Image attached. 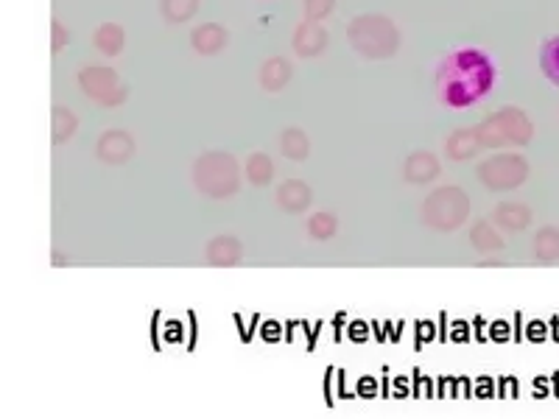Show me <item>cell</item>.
Listing matches in <instances>:
<instances>
[{
    "label": "cell",
    "mask_w": 559,
    "mask_h": 419,
    "mask_svg": "<svg viewBox=\"0 0 559 419\" xmlns=\"http://www.w3.org/2000/svg\"><path fill=\"white\" fill-rule=\"evenodd\" d=\"M498 79L495 62L481 48H456L439 59L434 84L442 107L467 109L484 101Z\"/></svg>",
    "instance_id": "cell-1"
},
{
    "label": "cell",
    "mask_w": 559,
    "mask_h": 419,
    "mask_svg": "<svg viewBox=\"0 0 559 419\" xmlns=\"http://www.w3.org/2000/svg\"><path fill=\"white\" fill-rule=\"evenodd\" d=\"M400 28L392 17L378 12H367L347 23V42L355 54L369 62H386L400 51Z\"/></svg>",
    "instance_id": "cell-2"
},
{
    "label": "cell",
    "mask_w": 559,
    "mask_h": 419,
    "mask_svg": "<svg viewBox=\"0 0 559 419\" xmlns=\"http://www.w3.org/2000/svg\"><path fill=\"white\" fill-rule=\"evenodd\" d=\"M193 188L207 199H232L241 190V165L227 151H205L193 163Z\"/></svg>",
    "instance_id": "cell-3"
},
{
    "label": "cell",
    "mask_w": 559,
    "mask_h": 419,
    "mask_svg": "<svg viewBox=\"0 0 559 419\" xmlns=\"http://www.w3.org/2000/svg\"><path fill=\"white\" fill-rule=\"evenodd\" d=\"M481 149H504V146H529L534 137L532 118L520 107H501L476 126Z\"/></svg>",
    "instance_id": "cell-4"
},
{
    "label": "cell",
    "mask_w": 559,
    "mask_h": 419,
    "mask_svg": "<svg viewBox=\"0 0 559 419\" xmlns=\"http://www.w3.org/2000/svg\"><path fill=\"white\" fill-rule=\"evenodd\" d=\"M470 196L456 185L437 188L420 207V216L428 230L456 232L470 218Z\"/></svg>",
    "instance_id": "cell-5"
},
{
    "label": "cell",
    "mask_w": 559,
    "mask_h": 419,
    "mask_svg": "<svg viewBox=\"0 0 559 419\" xmlns=\"http://www.w3.org/2000/svg\"><path fill=\"white\" fill-rule=\"evenodd\" d=\"M76 79H79L82 93L90 101H96L98 107L115 109L126 104V98H129V87L121 79V73L107 68V65H87V68L79 70Z\"/></svg>",
    "instance_id": "cell-6"
},
{
    "label": "cell",
    "mask_w": 559,
    "mask_h": 419,
    "mask_svg": "<svg viewBox=\"0 0 559 419\" xmlns=\"http://www.w3.org/2000/svg\"><path fill=\"white\" fill-rule=\"evenodd\" d=\"M478 179L487 190H515L529 179V163L520 154H492L478 165Z\"/></svg>",
    "instance_id": "cell-7"
},
{
    "label": "cell",
    "mask_w": 559,
    "mask_h": 419,
    "mask_svg": "<svg viewBox=\"0 0 559 419\" xmlns=\"http://www.w3.org/2000/svg\"><path fill=\"white\" fill-rule=\"evenodd\" d=\"M328 42V28L322 23H314V20H302L291 34V48L300 59H319L328 51Z\"/></svg>",
    "instance_id": "cell-8"
},
{
    "label": "cell",
    "mask_w": 559,
    "mask_h": 419,
    "mask_svg": "<svg viewBox=\"0 0 559 419\" xmlns=\"http://www.w3.org/2000/svg\"><path fill=\"white\" fill-rule=\"evenodd\" d=\"M135 151H137L135 137L129 135L126 129H110V132H104V135L98 137L96 143L98 160L107 165L129 163V160L135 157Z\"/></svg>",
    "instance_id": "cell-9"
},
{
    "label": "cell",
    "mask_w": 559,
    "mask_h": 419,
    "mask_svg": "<svg viewBox=\"0 0 559 419\" xmlns=\"http://www.w3.org/2000/svg\"><path fill=\"white\" fill-rule=\"evenodd\" d=\"M277 204H280V210L288 213V216H302L314 204V190H311L308 182H302V179H288V182H283L277 188Z\"/></svg>",
    "instance_id": "cell-10"
},
{
    "label": "cell",
    "mask_w": 559,
    "mask_h": 419,
    "mask_svg": "<svg viewBox=\"0 0 559 419\" xmlns=\"http://www.w3.org/2000/svg\"><path fill=\"white\" fill-rule=\"evenodd\" d=\"M205 260L213 269H232L244 260V244L235 235H216L205 246Z\"/></svg>",
    "instance_id": "cell-11"
},
{
    "label": "cell",
    "mask_w": 559,
    "mask_h": 419,
    "mask_svg": "<svg viewBox=\"0 0 559 419\" xmlns=\"http://www.w3.org/2000/svg\"><path fill=\"white\" fill-rule=\"evenodd\" d=\"M230 45V31L221 23H202L191 31V48L199 56H219Z\"/></svg>",
    "instance_id": "cell-12"
},
{
    "label": "cell",
    "mask_w": 559,
    "mask_h": 419,
    "mask_svg": "<svg viewBox=\"0 0 559 419\" xmlns=\"http://www.w3.org/2000/svg\"><path fill=\"white\" fill-rule=\"evenodd\" d=\"M439 174H442V165H439L437 154L431 151H411L403 163V179L411 185H431Z\"/></svg>",
    "instance_id": "cell-13"
},
{
    "label": "cell",
    "mask_w": 559,
    "mask_h": 419,
    "mask_svg": "<svg viewBox=\"0 0 559 419\" xmlns=\"http://www.w3.org/2000/svg\"><path fill=\"white\" fill-rule=\"evenodd\" d=\"M294 79V65L288 62L286 56H272L260 65L258 82L266 93H280L286 90L288 82Z\"/></svg>",
    "instance_id": "cell-14"
},
{
    "label": "cell",
    "mask_w": 559,
    "mask_h": 419,
    "mask_svg": "<svg viewBox=\"0 0 559 419\" xmlns=\"http://www.w3.org/2000/svg\"><path fill=\"white\" fill-rule=\"evenodd\" d=\"M492 221L506 232H523L532 224V210L520 202H501L492 210Z\"/></svg>",
    "instance_id": "cell-15"
},
{
    "label": "cell",
    "mask_w": 559,
    "mask_h": 419,
    "mask_svg": "<svg viewBox=\"0 0 559 419\" xmlns=\"http://www.w3.org/2000/svg\"><path fill=\"white\" fill-rule=\"evenodd\" d=\"M470 244L481 255H492V252H501L504 249V238L498 232V224L490 218H478L476 224L470 227Z\"/></svg>",
    "instance_id": "cell-16"
},
{
    "label": "cell",
    "mask_w": 559,
    "mask_h": 419,
    "mask_svg": "<svg viewBox=\"0 0 559 419\" xmlns=\"http://www.w3.org/2000/svg\"><path fill=\"white\" fill-rule=\"evenodd\" d=\"M93 45H96V51L101 56L115 59V56H121L123 48H126V31H123V26H118V23H101V26L96 28V34H93Z\"/></svg>",
    "instance_id": "cell-17"
},
{
    "label": "cell",
    "mask_w": 559,
    "mask_h": 419,
    "mask_svg": "<svg viewBox=\"0 0 559 419\" xmlns=\"http://www.w3.org/2000/svg\"><path fill=\"white\" fill-rule=\"evenodd\" d=\"M481 151V140H478L476 129H456L453 135L445 140V154L456 163H464L470 157H476Z\"/></svg>",
    "instance_id": "cell-18"
},
{
    "label": "cell",
    "mask_w": 559,
    "mask_h": 419,
    "mask_svg": "<svg viewBox=\"0 0 559 419\" xmlns=\"http://www.w3.org/2000/svg\"><path fill=\"white\" fill-rule=\"evenodd\" d=\"M76 132H79V118H76L73 109L68 107L51 109V140H54V146H62V143L73 140Z\"/></svg>",
    "instance_id": "cell-19"
},
{
    "label": "cell",
    "mask_w": 559,
    "mask_h": 419,
    "mask_svg": "<svg viewBox=\"0 0 559 419\" xmlns=\"http://www.w3.org/2000/svg\"><path fill=\"white\" fill-rule=\"evenodd\" d=\"M280 151H283V157H288V160L302 163L311 154V140H308V135L302 132L300 126H288V129H283V135H280Z\"/></svg>",
    "instance_id": "cell-20"
},
{
    "label": "cell",
    "mask_w": 559,
    "mask_h": 419,
    "mask_svg": "<svg viewBox=\"0 0 559 419\" xmlns=\"http://www.w3.org/2000/svg\"><path fill=\"white\" fill-rule=\"evenodd\" d=\"M244 171H246V179H249V185H255V188H266V185L274 179L272 157L263 154V151H255V154L246 157Z\"/></svg>",
    "instance_id": "cell-21"
},
{
    "label": "cell",
    "mask_w": 559,
    "mask_h": 419,
    "mask_svg": "<svg viewBox=\"0 0 559 419\" xmlns=\"http://www.w3.org/2000/svg\"><path fill=\"white\" fill-rule=\"evenodd\" d=\"M196 12H199V0H160V14L171 26L188 23L196 17Z\"/></svg>",
    "instance_id": "cell-22"
},
{
    "label": "cell",
    "mask_w": 559,
    "mask_h": 419,
    "mask_svg": "<svg viewBox=\"0 0 559 419\" xmlns=\"http://www.w3.org/2000/svg\"><path fill=\"white\" fill-rule=\"evenodd\" d=\"M534 257L540 263H557L559 260V230L557 227H543L534 238Z\"/></svg>",
    "instance_id": "cell-23"
},
{
    "label": "cell",
    "mask_w": 559,
    "mask_h": 419,
    "mask_svg": "<svg viewBox=\"0 0 559 419\" xmlns=\"http://www.w3.org/2000/svg\"><path fill=\"white\" fill-rule=\"evenodd\" d=\"M540 70H543L548 82L559 87V34L543 42V48H540Z\"/></svg>",
    "instance_id": "cell-24"
},
{
    "label": "cell",
    "mask_w": 559,
    "mask_h": 419,
    "mask_svg": "<svg viewBox=\"0 0 559 419\" xmlns=\"http://www.w3.org/2000/svg\"><path fill=\"white\" fill-rule=\"evenodd\" d=\"M305 230H308V235L314 241H330L339 232V218L333 216V213H314V216H308Z\"/></svg>",
    "instance_id": "cell-25"
},
{
    "label": "cell",
    "mask_w": 559,
    "mask_h": 419,
    "mask_svg": "<svg viewBox=\"0 0 559 419\" xmlns=\"http://www.w3.org/2000/svg\"><path fill=\"white\" fill-rule=\"evenodd\" d=\"M336 9V0H302V14L305 20H314V23H322L328 20L330 14Z\"/></svg>",
    "instance_id": "cell-26"
},
{
    "label": "cell",
    "mask_w": 559,
    "mask_h": 419,
    "mask_svg": "<svg viewBox=\"0 0 559 419\" xmlns=\"http://www.w3.org/2000/svg\"><path fill=\"white\" fill-rule=\"evenodd\" d=\"M73 40V34H70V28L62 23V20H51V51L59 54V51H65Z\"/></svg>",
    "instance_id": "cell-27"
}]
</instances>
